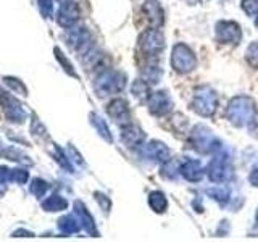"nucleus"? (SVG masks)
I'll list each match as a JSON object with an SVG mask.
<instances>
[]
</instances>
